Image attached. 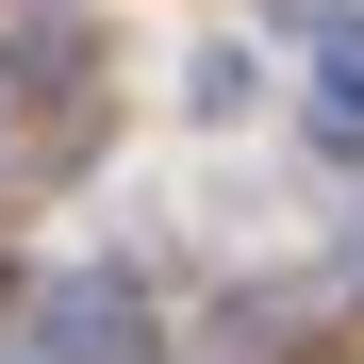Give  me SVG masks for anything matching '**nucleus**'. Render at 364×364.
<instances>
[{"label":"nucleus","mask_w":364,"mask_h":364,"mask_svg":"<svg viewBox=\"0 0 364 364\" xmlns=\"http://www.w3.org/2000/svg\"><path fill=\"white\" fill-rule=\"evenodd\" d=\"M33 331H50V364H133V282H50Z\"/></svg>","instance_id":"nucleus-1"},{"label":"nucleus","mask_w":364,"mask_h":364,"mask_svg":"<svg viewBox=\"0 0 364 364\" xmlns=\"http://www.w3.org/2000/svg\"><path fill=\"white\" fill-rule=\"evenodd\" d=\"M315 116L364 149V17H315Z\"/></svg>","instance_id":"nucleus-2"}]
</instances>
